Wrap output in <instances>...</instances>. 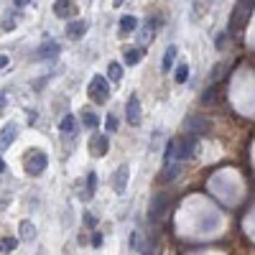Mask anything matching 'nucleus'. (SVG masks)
<instances>
[{
    "mask_svg": "<svg viewBox=\"0 0 255 255\" xmlns=\"http://www.w3.org/2000/svg\"><path fill=\"white\" fill-rule=\"evenodd\" d=\"M0 171H5V161L3 158H0Z\"/></svg>",
    "mask_w": 255,
    "mask_h": 255,
    "instance_id": "nucleus-32",
    "label": "nucleus"
},
{
    "mask_svg": "<svg viewBox=\"0 0 255 255\" xmlns=\"http://www.w3.org/2000/svg\"><path fill=\"white\" fill-rule=\"evenodd\" d=\"M20 237H23L26 242H31L33 237H36V232H33V225L31 222H20Z\"/></svg>",
    "mask_w": 255,
    "mask_h": 255,
    "instance_id": "nucleus-22",
    "label": "nucleus"
},
{
    "mask_svg": "<svg viewBox=\"0 0 255 255\" xmlns=\"http://www.w3.org/2000/svg\"><path fill=\"white\" fill-rule=\"evenodd\" d=\"M225 72H227V66H225V64H217V69L212 72V84H215V82H217V79H219V77H222Z\"/></svg>",
    "mask_w": 255,
    "mask_h": 255,
    "instance_id": "nucleus-29",
    "label": "nucleus"
},
{
    "mask_svg": "<svg viewBox=\"0 0 255 255\" xmlns=\"http://www.w3.org/2000/svg\"><path fill=\"white\" fill-rule=\"evenodd\" d=\"M209 128H212V123L204 115H189L184 120V130L192 136H204V133H209Z\"/></svg>",
    "mask_w": 255,
    "mask_h": 255,
    "instance_id": "nucleus-4",
    "label": "nucleus"
},
{
    "mask_svg": "<svg viewBox=\"0 0 255 255\" xmlns=\"http://www.w3.org/2000/svg\"><path fill=\"white\" fill-rule=\"evenodd\" d=\"M253 8H255V0H240V3L235 5V10H232L230 28L232 31H240L242 26H245V20H248V16H250Z\"/></svg>",
    "mask_w": 255,
    "mask_h": 255,
    "instance_id": "nucleus-2",
    "label": "nucleus"
},
{
    "mask_svg": "<svg viewBox=\"0 0 255 255\" xmlns=\"http://www.w3.org/2000/svg\"><path fill=\"white\" fill-rule=\"evenodd\" d=\"M146 26H148V28H143L140 36H138V43H140V46H146V43L153 41V36H156V28H158V18H153L151 23H146Z\"/></svg>",
    "mask_w": 255,
    "mask_h": 255,
    "instance_id": "nucleus-14",
    "label": "nucleus"
},
{
    "mask_svg": "<svg viewBox=\"0 0 255 255\" xmlns=\"http://www.w3.org/2000/svg\"><path fill=\"white\" fill-rule=\"evenodd\" d=\"M174 156H176V140H169V143H166V151H163V158L169 161Z\"/></svg>",
    "mask_w": 255,
    "mask_h": 255,
    "instance_id": "nucleus-25",
    "label": "nucleus"
},
{
    "mask_svg": "<svg viewBox=\"0 0 255 255\" xmlns=\"http://www.w3.org/2000/svg\"><path fill=\"white\" fill-rule=\"evenodd\" d=\"M46 166H49V156L43 151H33L26 156V174L28 176H41Z\"/></svg>",
    "mask_w": 255,
    "mask_h": 255,
    "instance_id": "nucleus-3",
    "label": "nucleus"
},
{
    "mask_svg": "<svg viewBox=\"0 0 255 255\" xmlns=\"http://www.w3.org/2000/svg\"><path fill=\"white\" fill-rule=\"evenodd\" d=\"M54 16L66 20V18H74L77 16V5L72 3V0H57L54 3Z\"/></svg>",
    "mask_w": 255,
    "mask_h": 255,
    "instance_id": "nucleus-8",
    "label": "nucleus"
},
{
    "mask_svg": "<svg viewBox=\"0 0 255 255\" xmlns=\"http://www.w3.org/2000/svg\"><path fill=\"white\" fill-rule=\"evenodd\" d=\"M16 136H18V125L16 123H5V128L0 130V151H5V148L13 146Z\"/></svg>",
    "mask_w": 255,
    "mask_h": 255,
    "instance_id": "nucleus-9",
    "label": "nucleus"
},
{
    "mask_svg": "<svg viewBox=\"0 0 255 255\" xmlns=\"http://www.w3.org/2000/svg\"><path fill=\"white\" fill-rule=\"evenodd\" d=\"M179 174H181V161L179 163H169V161H166L163 171L158 174V184H171Z\"/></svg>",
    "mask_w": 255,
    "mask_h": 255,
    "instance_id": "nucleus-11",
    "label": "nucleus"
},
{
    "mask_svg": "<svg viewBox=\"0 0 255 255\" xmlns=\"http://www.w3.org/2000/svg\"><path fill=\"white\" fill-rule=\"evenodd\" d=\"M140 59H143V51H140V49H128V51H125V64H128V66H136Z\"/></svg>",
    "mask_w": 255,
    "mask_h": 255,
    "instance_id": "nucleus-20",
    "label": "nucleus"
},
{
    "mask_svg": "<svg viewBox=\"0 0 255 255\" xmlns=\"http://www.w3.org/2000/svg\"><path fill=\"white\" fill-rule=\"evenodd\" d=\"M174 79H176V84H184L186 79H189V64H179V66H176Z\"/></svg>",
    "mask_w": 255,
    "mask_h": 255,
    "instance_id": "nucleus-19",
    "label": "nucleus"
},
{
    "mask_svg": "<svg viewBox=\"0 0 255 255\" xmlns=\"http://www.w3.org/2000/svg\"><path fill=\"white\" fill-rule=\"evenodd\" d=\"M107 77L113 82H120V77H123V64H120V61H110L107 64Z\"/></svg>",
    "mask_w": 255,
    "mask_h": 255,
    "instance_id": "nucleus-17",
    "label": "nucleus"
},
{
    "mask_svg": "<svg viewBox=\"0 0 255 255\" xmlns=\"http://www.w3.org/2000/svg\"><path fill=\"white\" fill-rule=\"evenodd\" d=\"M107 151H110L107 136H92V140H90V153H92V156L102 158V156H107Z\"/></svg>",
    "mask_w": 255,
    "mask_h": 255,
    "instance_id": "nucleus-7",
    "label": "nucleus"
},
{
    "mask_svg": "<svg viewBox=\"0 0 255 255\" xmlns=\"http://www.w3.org/2000/svg\"><path fill=\"white\" fill-rule=\"evenodd\" d=\"M13 3H16V5H18V8H26V5H28V3H31V0H13Z\"/></svg>",
    "mask_w": 255,
    "mask_h": 255,
    "instance_id": "nucleus-31",
    "label": "nucleus"
},
{
    "mask_svg": "<svg viewBox=\"0 0 255 255\" xmlns=\"http://www.w3.org/2000/svg\"><path fill=\"white\" fill-rule=\"evenodd\" d=\"M194 148H196V136H192V133H186L184 138L176 140V158L179 161H186L194 156Z\"/></svg>",
    "mask_w": 255,
    "mask_h": 255,
    "instance_id": "nucleus-5",
    "label": "nucleus"
},
{
    "mask_svg": "<svg viewBox=\"0 0 255 255\" xmlns=\"http://www.w3.org/2000/svg\"><path fill=\"white\" fill-rule=\"evenodd\" d=\"M59 54V46L54 41H49V43H43V49L39 51V57H43V59H49V57H57Z\"/></svg>",
    "mask_w": 255,
    "mask_h": 255,
    "instance_id": "nucleus-21",
    "label": "nucleus"
},
{
    "mask_svg": "<svg viewBox=\"0 0 255 255\" xmlns=\"http://www.w3.org/2000/svg\"><path fill=\"white\" fill-rule=\"evenodd\" d=\"M128 179H130L128 166H120V169L115 171V192H118V194H125V189H128Z\"/></svg>",
    "mask_w": 255,
    "mask_h": 255,
    "instance_id": "nucleus-12",
    "label": "nucleus"
},
{
    "mask_svg": "<svg viewBox=\"0 0 255 255\" xmlns=\"http://www.w3.org/2000/svg\"><path fill=\"white\" fill-rule=\"evenodd\" d=\"M176 54H179V49H176V46H169V49H166V54H163V72L174 69V59H176Z\"/></svg>",
    "mask_w": 255,
    "mask_h": 255,
    "instance_id": "nucleus-18",
    "label": "nucleus"
},
{
    "mask_svg": "<svg viewBox=\"0 0 255 255\" xmlns=\"http://www.w3.org/2000/svg\"><path fill=\"white\" fill-rule=\"evenodd\" d=\"M105 125H107V133H115V130H118V118H115V115H107Z\"/></svg>",
    "mask_w": 255,
    "mask_h": 255,
    "instance_id": "nucleus-28",
    "label": "nucleus"
},
{
    "mask_svg": "<svg viewBox=\"0 0 255 255\" xmlns=\"http://www.w3.org/2000/svg\"><path fill=\"white\" fill-rule=\"evenodd\" d=\"M166 209H169V194H156L151 202V212H148V222H158V219L166 215Z\"/></svg>",
    "mask_w": 255,
    "mask_h": 255,
    "instance_id": "nucleus-6",
    "label": "nucleus"
},
{
    "mask_svg": "<svg viewBox=\"0 0 255 255\" xmlns=\"http://www.w3.org/2000/svg\"><path fill=\"white\" fill-rule=\"evenodd\" d=\"M16 245H18V240H13V237H3V240H0V253H10Z\"/></svg>",
    "mask_w": 255,
    "mask_h": 255,
    "instance_id": "nucleus-24",
    "label": "nucleus"
},
{
    "mask_svg": "<svg viewBox=\"0 0 255 255\" xmlns=\"http://www.w3.org/2000/svg\"><path fill=\"white\" fill-rule=\"evenodd\" d=\"M87 28H90V26H87L84 20H74V23L66 26V36H69L72 41H79L84 33H87Z\"/></svg>",
    "mask_w": 255,
    "mask_h": 255,
    "instance_id": "nucleus-13",
    "label": "nucleus"
},
{
    "mask_svg": "<svg viewBox=\"0 0 255 255\" xmlns=\"http://www.w3.org/2000/svg\"><path fill=\"white\" fill-rule=\"evenodd\" d=\"M136 28H138V18L136 16H123V18H120V36L133 33Z\"/></svg>",
    "mask_w": 255,
    "mask_h": 255,
    "instance_id": "nucleus-15",
    "label": "nucleus"
},
{
    "mask_svg": "<svg viewBox=\"0 0 255 255\" xmlns=\"http://www.w3.org/2000/svg\"><path fill=\"white\" fill-rule=\"evenodd\" d=\"M215 99H217V87H209V90L202 95V102L207 105V102H215Z\"/></svg>",
    "mask_w": 255,
    "mask_h": 255,
    "instance_id": "nucleus-26",
    "label": "nucleus"
},
{
    "mask_svg": "<svg viewBox=\"0 0 255 255\" xmlns=\"http://www.w3.org/2000/svg\"><path fill=\"white\" fill-rule=\"evenodd\" d=\"M59 130H61V133H66V136H72V133L77 130V120H74V115L66 113V115L61 118V123H59Z\"/></svg>",
    "mask_w": 255,
    "mask_h": 255,
    "instance_id": "nucleus-16",
    "label": "nucleus"
},
{
    "mask_svg": "<svg viewBox=\"0 0 255 255\" xmlns=\"http://www.w3.org/2000/svg\"><path fill=\"white\" fill-rule=\"evenodd\" d=\"M87 95H90L97 105L107 102V97H110V82H107V77L95 74L92 82H90V87H87Z\"/></svg>",
    "mask_w": 255,
    "mask_h": 255,
    "instance_id": "nucleus-1",
    "label": "nucleus"
},
{
    "mask_svg": "<svg viewBox=\"0 0 255 255\" xmlns=\"http://www.w3.org/2000/svg\"><path fill=\"white\" fill-rule=\"evenodd\" d=\"M5 66H8V57H5V54H0V69H5Z\"/></svg>",
    "mask_w": 255,
    "mask_h": 255,
    "instance_id": "nucleus-30",
    "label": "nucleus"
},
{
    "mask_svg": "<svg viewBox=\"0 0 255 255\" xmlns=\"http://www.w3.org/2000/svg\"><path fill=\"white\" fill-rule=\"evenodd\" d=\"M95 186H97V176H95V171H90V189H87V199H92V194H95Z\"/></svg>",
    "mask_w": 255,
    "mask_h": 255,
    "instance_id": "nucleus-27",
    "label": "nucleus"
},
{
    "mask_svg": "<svg viewBox=\"0 0 255 255\" xmlns=\"http://www.w3.org/2000/svg\"><path fill=\"white\" fill-rule=\"evenodd\" d=\"M125 118H128L130 125H140V102H138L136 95H133L125 105Z\"/></svg>",
    "mask_w": 255,
    "mask_h": 255,
    "instance_id": "nucleus-10",
    "label": "nucleus"
},
{
    "mask_svg": "<svg viewBox=\"0 0 255 255\" xmlns=\"http://www.w3.org/2000/svg\"><path fill=\"white\" fill-rule=\"evenodd\" d=\"M125 3V0H115V8H120V5H123Z\"/></svg>",
    "mask_w": 255,
    "mask_h": 255,
    "instance_id": "nucleus-33",
    "label": "nucleus"
},
{
    "mask_svg": "<svg viewBox=\"0 0 255 255\" xmlns=\"http://www.w3.org/2000/svg\"><path fill=\"white\" fill-rule=\"evenodd\" d=\"M82 123H84V128H97L99 125V118L95 113H87V110H84V113H82Z\"/></svg>",
    "mask_w": 255,
    "mask_h": 255,
    "instance_id": "nucleus-23",
    "label": "nucleus"
}]
</instances>
